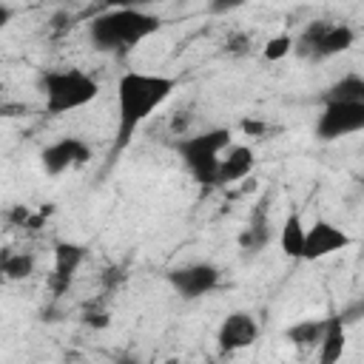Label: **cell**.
Here are the masks:
<instances>
[{
  "label": "cell",
  "instance_id": "obj_15",
  "mask_svg": "<svg viewBox=\"0 0 364 364\" xmlns=\"http://www.w3.org/2000/svg\"><path fill=\"white\" fill-rule=\"evenodd\" d=\"M321 102H364V77L355 71L344 74L321 94Z\"/></svg>",
  "mask_w": 364,
  "mask_h": 364
},
{
  "label": "cell",
  "instance_id": "obj_1",
  "mask_svg": "<svg viewBox=\"0 0 364 364\" xmlns=\"http://www.w3.org/2000/svg\"><path fill=\"white\" fill-rule=\"evenodd\" d=\"M179 80L168 74H151V71H125L117 80V139L114 151H125L145 119L154 117L156 108H162Z\"/></svg>",
  "mask_w": 364,
  "mask_h": 364
},
{
  "label": "cell",
  "instance_id": "obj_11",
  "mask_svg": "<svg viewBox=\"0 0 364 364\" xmlns=\"http://www.w3.org/2000/svg\"><path fill=\"white\" fill-rule=\"evenodd\" d=\"M256 165V151L250 145H228L219 156V165H216V188H225V185H233V182H242Z\"/></svg>",
  "mask_w": 364,
  "mask_h": 364
},
{
  "label": "cell",
  "instance_id": "obj_23",
  "mask_svg": "<svg viewBox=\"0 0 364 364\" xmlns=\"http://www.w3.org/2000/svg\"><path fill=\"white\" fill-rule=\"evenodd\" d=\"M264 128H267V125H264V122H259V119H245V122H242V131H245V134H250V136L262 134Z\"/></svg>",
  "mask_w": 364,
  "mask_h": 364
},
{
  "label": "cell",
  "instance_id": "obj_22",
  "mask_svg": "<svg viewBox=\"0 0 364 364\" xmlns=\"http://www.w3.org/2000/svg\"><path fill=\"white\" fill-rule=\"evenodd\" d=\"M148 3H156V0H102L105 9H145Z\"/></svg>",
  "mask_w": 364,
  "mask_h": 364
},
{
  "label": "cell",
  "instance_id": "obj_9",
  "mask_svg": "<svg viewBox=\"0 0 364 364\" xmlns=\"http://www.w3.org/2000/svg\"><path fill=\"white\" fill-rule=\"evenodd\" d=\"M353 239L344 228H338L336 222H327V219H316L307 230H304V250H301V259L307 262H318V259H327L344 247H350Z\"/></svg>",
  "mask_w": 364,
  "mask_h": 364
},
{
  "label": "cell",
  "instance_id": "obj_21",
  "mask_svg": "<svg viewBox=\"0 0 364 364\" xmlns=\"http://www.w3.org/2000/svg\"><path fill=\"white\" fill-rule=\"evenodd\" d=\"M247 0H208V11L210 14H233L245 6Z\"/></svg>",
  "mask_w": 364,
  "mask_h": 364
},
{
  "label": "cell",
  "instance_id": "obj_20",
  "mask_svg": "<svg viewBox=\"0 0 364 364\" xmlns=\"http://www.w3.org/2000/svg\"><path fill=\"white\" fill-rule=\"evenodd\" d=\"M6 219H9V225H14V228H28V225H37V222H40V216H34L26 205H14V208L6 213Z\"/></svg>",
  "mask_w": 364,
  "mask_h": 364
},
{
  "label": "cell",
  "instance_id": "obj_19",
  "mask_svg": "<svg viewBox=\"0 0 364 364\" xmlns=\"http://www.w3.org/2000/svg\"><path fill=\"white\" fill-rule=\"evenodd\" d=\"M293 54V37L290 34H276V37H270L267 43H264V48H262V57L267 60V63H279V60H284V57H290Z\"/></svg>",
  "mask_w": 364,
  "mask_h": 364
},
{
  "label": "cell",
  "instance_id": "obj_8",
  "mask_svg": "<svg viewBox=\"0 0 364 364\" xmlns=\"http://www.w3.org/2000/svg\"><path fill=\"white\" fill-rule=\"evenodd\" d=\"M91 159V145L82 139V136H60L54 142H48L43 151H40V165L48 176H60L65 171H74V168H82L85 162Z\"/></svg>",
  "mask_w": 364,
  "mask_h": 364
},
{
  "label": "cell",
  "instance_id": "obj_17",
  "mask_svg": "<svg viewBox=\"0 0 364 364\" xmlns=\"http://www.w3.org/2000/svg\"><path fill=\"white\" fill-rule=\"evenodd\" d=\"M324 321H327V318H301V321H296L293 327H287L284 336H287V341L296 344L299 350H313V347H318V341H321Z\"/></svg>",
  "mask_w": 364,
  "mask_h": 364
},
{
  "label": "cell",
  "instance_id": "obj_5",
  "mask_svg": "<svg viewBox=\"0 0 364 364\" xmlns=\"http://www.w3.org/2000/svg\"><path fill=\"white\" fill-rule=\"evenodd\" d=\"M355 43V28L347 23H333V20H313L301 28V34L293 40V51L301 60L321 63L336 54H344Z\"/></svg>",
  "mask_w": 364,
  "mask_h": 364
},
{
  "label": "cell",
  "instance_id": "obj_7",
  "mask_svg": "<svg viewBox=\"0 0 364 364\" xmlns=\"http://www.w3.org/2000/svg\"><path fill=\"white\" fill-rule=\"evenodd\" d=\"M219 279H222V273L210 262H191V264H179V267L168 270V284L182 299H202V296L213 293L219 287Z\"/></svg>",
  "mask_w": 364,
  "mask_h": 364
},
{
  "label": "cell",
  "instance_id": "obj_12",
  "mask_svg": "<svg viewBox=\"0 0 364 364\" xmlns=\"http://www.w3.org/2000/svg\"><path fill=\"white\" fill-rule=\"evenodd\" d=\"M85 245H77V242H68V239H60L54 242V273H51V287L54 293H63L74 273L80 270V264L85 262Z\"/></svg>",
  "mask_w": 364,
  "mask_h": 364
},
{
  "label": "cell",
  "instance_id": "obj_6",
  "mask_svg": "<svg viewBox=\"0 0 364 364\" xmlns=\"http://www.w3.org/2000/svg\"><path fill=\"white\" fill-rule=\"evenodd\" d=\"M364 131V102H321L316 119V136L321 142H336Z\"/></svg>",
  "mask_w": 364,
  "mask_h": 364
},
{
  "label": "cell",
  "instance_id": "obj_10",
  "mask_svg": "<svg viewBox=\"0 0 364 364\" xmlns=\"http://www.w3.org/2000/svg\"><path fill=\"white\" fill-rule=\"evenodd\" d=\"M259 338V321L247 313V310H233L222 318L219 330H216V341L222 353H236L250 347Z\"/></svg>",
  "mask_w": 364,
  "mask_h": 364
},
{
  "label": "cell",
  "instance_id": "obj_4",
  "mask_svg": "<svg viewBox=\"0 0 364 364\" xmlns=\"http://www.w3.org/2000/svg\"><path fill=\"white\" fill-rule=\"evenodd\" d=\"M233 142L230 128L216 125L191 136H182L176 142V154L182 159V165L188 168V173L202 185V188H216V165L222 151Z\"/></svg>",
  "mask_w": 364,
  "mask_h": 364
},
{
  "label": "cell",
  "instance_id": "obj_13",
  "mask_svg": "<svg viewBox=\"0 0 364 364\" xmlns=\"http://www.w3.org/2000/svg\"><path fill=\"white\" fill-rule=\"evenodd\" d=\"M344 347H347V324L336 313L324 321V333H321V341H318V361L321 364H336L341 358Z\"/></svg>",
  "mask_w": 364,
  "mask_h": 364
},
{
  "label": "cell",
  "instance_id": "obj_16",
  "mask_svg": "<svg viewBox=\"0 0 364 364\" xmlns=\"http://www.w3.org/2000/svg\"><path fill=\"white\" fill-rule=\"evenodd\" d=\"M267 242H270V222H267V216H264V208H259V210L250 216L247 228L239 233V247L247 250V253H259V250L267 247Z\"/></svg>",
  "mask_w": 364,
  "mask_h": 364
},
{
  "label": "cell",
  "instance_id": "obj_2",
  "mask_svg": "<svg viewBox=\"0 0 364 364\" xmlns=\"http://www.w3.org/2000/svg\"><path fill=\"white\" fill-rule=\"evenodd\" d=\"M162 28V17L148 9H105L88 20V40L97 51L125 54L154 37Z\"/></svg>",
  "mask_w": 364,
  "mask_h": 364
},
{
  "label": "cell",
  "instance_id": "obj_18",
  "mask_svg": "<svg viewBox=\"0 0 364 364\" xmlns=\"http://www.w3.org/2000/svg\"><path fill=\"white\" fill-rule=\"evenodd\" d=\"M34 273V256L28 250H6L0 253V276L6 282H23Z\"/></svg>",
  "mask_w": 364,
  "mask_h": 364
},
{
  "label": "cell",
  "instance_id": "obj_25",
  "mask_svg": "<svg viewBox=\"0 0 364 364\" xmlns=\"http://www.w3.org/2000/svg\"><path fill=\"white\" fill-rule=\"evenodd\" d=\"M0 91H3V82H0Z\"/></svg>",
  "mask_w": 364,
  "mask_h": 364
},
{
  "label": "cell",
  "instance_id": "obj_3",
  "mask_svg": "<svg viewBox=\"0 0 364 364\" xmlns=\"http://www.w3.org/2000/svg\"><path fill=\"white\" fill-rule=\"evenodd\" d=\"M43 108L48 117H63L91 105L100 97V82L82 68H46L40 74Z\"/></svg>",
  "mask_w": 364,
  "mask_h": 364
},
{
  "label": "cell",
  "instance_id": "obj_14",
  "mask_svg": "<svg viewBox=\"0 0 364 364\" xmlns=\"http://www.w3.org/2000/svg\"><path fill=\"white\" fill-rule=\"evenodd\" d=\"M304 222L296 210H290L279 228V247L287 259H301V250H304Z\"/></svg>",
  "mask_w": 364,
  "mask_h": 364
},
{
  "label": "cell",
  "instance_id": "obj_24",
  "mask_svg": "<svg viewBox=\"0 0 364 364\" xmlns=\"http://www.w3.org/2000/svg\"><path fill=\"white\" fill-rule=\"evenodd\" d=\"M9 23H11V9H9V6L0 0V31H3Z\"/></svg>",
  "mask_w": 364,
  "mask_h": 364
}]
</instances>
